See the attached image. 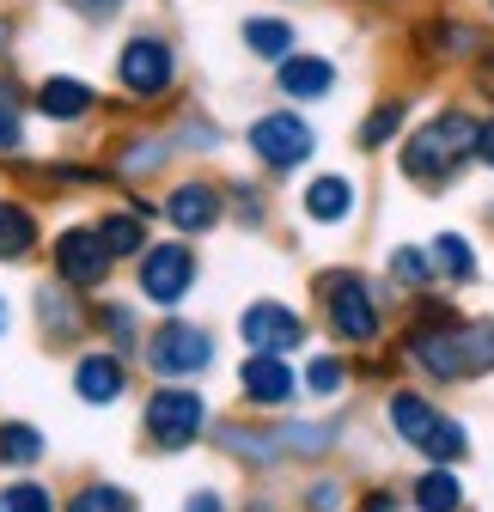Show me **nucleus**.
Instances as JSON below:
<instances>
[{"label": "nucleus", "mask_w": 494, "mask_h": 512, "mask_svg": "<svg viewBox=\"0 0 494 512\" xmlns=\"http://www.w3.org/2000/svg\"><path fill=\"white\" fill-rule=\"evenodd\" d=\"M458 500H464V494H458V476H452L446 464L427 470V476L415 482V506H421V512H458Z\"/></svg>", "instance_id": "393cba45"}, {"label": "nucleus", "mask_w": 494, "mask_h": 512, "mask_svg": "<svg viewBox=\"0 0 494 512\" xmlns=\"http://www.w3.org/2000/svg\"><path fill=\"white\" fill-rule=\"evenodd\" d=\"M68 13H80L86 25H110L116 13H129V0H61Z\"/></svg>", "instance_id": "2f4dec72"}, {"label": "nucleus", "mask_w": 494, "mask_h": 512, "mask_svg": "<svg viewBox=\"0 0 494 512\" xmlns=\"http://www.w3.org/2000/svg\"><path fill=\"white\" fill-rule=\"evenodd\" d=\"M275 86H281L287 104H324V98L336 92V61H330V55L293 49L287 61H275Z\"/></svg>", "instance_id": "9b49d317"}, {"label": "nucleus", "mask_w": 494, "mask_h": 512, "mask_svg": "<svg viewBox=\"0 0 494 512\" xmlns=\"http://www.w3.org/2000/svg\"><path fill=\"white\" fill-rule=\"evenodd\" d=\"M415 49L427 61H482L488 55V31L470 25V19H458V13H440V19H427L415 31Z\"/></svg>", "instance_id": "1a4fd4ad"}, {"label": "nucleus", "mask_w": 494, "mask_h": 512, "mask_svg": "<svg viewBox=\"0 0 494 512\" xmlns=\"http://www.w3.org/2000/svg\"><path fill=\"white\" fill-rule=\"evenodd\" d=\"M391 421H397V433L415 445V452H427L434 464H458L464 452H470V433L458 427V421H446L427 397H415V391H397L391 397Z\"/></svg>", "instance_id": "20e7f679"}, {"label": "nucleus", "mask_w": 494, "mask_h": 512, "mask_svg": "<svg viewBox=\"0 0 494 512\" xmlns=\"http://www.w3.org/2000/svg\"><path fill=\"white\" fill-rule=\"evenodd\" d=\"M470 153H476V116L464 104H446V110H434L427 122H415L409 135H403L397 165H403L409 183L440 189V183H452L470 165Z\"/></svg>", "instance_id": "f257e3e1"}, {"label": "nucleus", "mask_w": 494, "mask_h": 512, "mask_svg": "<svg viewBox=\"0 0 494 512\" xmlns=\"http://www.w3.org/2000/svg\"><path fill=\"white\" fill-rule=\"evenodd\" d=\"M244 342H251L257 354H287V348H299V317L287 311V305H251V311H244Z\"/></svg>", "instance_id": "4468645a"}, {"label": "nucleus", "mask_w": 494, "mask_h": 512, "mask_svg": "<svg viewBox=\"0 0 494 512\" xmlns=\"http://www.w3.org/2000/svg\"><path fill=\"white\" fill-rule=\"evenodd\" d=\"M0 330H7V305H0Z\"/></svg>", "instance_id": "79ce46f5"}, {"label": "nucleus", "mask_w": 494, "mask_h": 512, "mask_svg": "<svg viewBox=\"0 0 494 512\" xmlns=\"http://www.w3.org/2000/svg\"><path fill=\"white\" fill-rule=\"evenodd\" d=\"M305 214L324 220V226L348 220V214H354V183H348V177H336V171L312 177V183H305Z\"/></svg>", "instance_id": "aec40b11"}, {"label": "nucleus", "mask_w": 494, "mask_h": 512, "mask_svg": "<svg viewBox=\"0 0 494 512\" xmlns=\"http://www.w3.org/2000/svg\"><path fill=\"white\" fill-rule=\"evenodd\" d=\"M110 263H116V256L104 250L98 226H68V232L55 238V269H61L68 287H98L110 275Z\"/></svg>", "instance_id": "6e6552de"}, {"label": "nucleus", "mask_w": 494, "mask_h": 512, "mask_svg": "<svg viewBox=\"0 0 494 512\" xmlns=\"http://www.w3.org/2000/svg\"><path fill=\"white\" fill-rule=\"evenodd\" d=\"M0 512H49V488H37V482L0 488Z\"/></svg>", "instance_id": "7c9ffc66"}, {"label": "nucleus", "mask_w": 494, "mask_h": 512, "mask_svg": "<svg viewBox=\"0 0 494 512\" xmlns=\"http://www.w3.org/2000/svg\"><path fill=\"white\" fill-rule=\"evenodd\" d=\"M25 110H31V92L13 74H0V153L25 147Z\"/></svg>", "instance_id": "412c9836"}, {"label": "nucleus", "mask_w": 494, "mask_h": 512, "mask_svg": "<svg viewBox=\"0 0 494 512\" xmlns=\"http://www.w3.org/2000/svg\"><path fill=\"white\" fill-rule=\"evenodd\" d=\"M31 110L43 122H86L98 110V92L80 80V74H43L37 92H31Z\"/></svg>", "instance_id": "f8f14e48"}, {"label": "nucleus", "mask_w": 494, "mask_h": 512, "mask_svg": "<svg viewBox=\"0 0 494 512\" xmlns=\"http://www.w3.org/2000/svg\"><path fill=\"white\" fill-rule=\"evenodd\" d=\"M177 80H183V68H177L171 37L135 31L129 43L116 49V86H122V98H135V104H165V98L177 92Z\"/></svg>", "instance_id": "f03ea898"}, {"label": "nucleus", "mask_w": 494, "mask_h": 512, "mask_svg": "<svg viewBox=\"0 0 494 512\" xmlns=\"http://www.w3.org/2000/svg\"><path fill=\"white\" fill-rule=\"evenodd\" d=\"M104 330H110L116 342H135V317H129V305H110V311H104Z\"/></svg>", "instance_id": "f704fd0d"}, {"label": "nucleus", "mask_w": 494, "mask_h": 512, "mask_svg": "<svg viewBox=\"0 0 494 512\" xmlns=\"http://www.w3.org/2000/svg\"><path fill=\"white\" fill-rule=\"evenodd\" d=\"M336 500H342V488H336V482H318V488H312V506H318V512H330Z\"/></svg>", "instance_id": "4c0bfd02"}, {"label": "nucleus", "mask_w": 494, "mask_h": 512, "mask_svg": "<svg viewBox=\"0 0 494 512\" xmlns=\"http://www.w3.org/2000/svg\"><path fill=\"white\" fill-rule=\"evenodd\" d=\"M98 238H104L110 256H141V250H147V232H141L135 214H104V220H98Z\"/></svg>", "instance_id": "b1692460"}, {"label": "nucleus", "mask_w": 494, "mask_h": 512, "mask_svg": "<svg viewBox=\"0 0 494 512\" xmlns=\"http://www.w3.org/2000/svg\"><path fill=\"white\" fill-rule=\"evenodd\" d=\"M13 37H19V31H13V19H7V13H0V55H7V49H13Z\"/></svg>", "instance_id": "ea45409f"}, {"label": "nucleus", "mask_w": 494, "mask_h": 512, "mask_svg": "<svg viewBox=\"0 0 494 512\" xmlns=\"http://www.w3.org/2000/svg\"><path fill=\"white\" fill-rule=\"evenodd\" d=\"M434 263H440L446 275L470 281V275H476V250H470V238H458V232H440V238H434Z\"/></svg>", "instance_id": "bb28decb"}, {"label": "nucleus", "mask_w": 494, "mask_h": 512, "mask_svg": "<svg viewBox=\"0 0 494 512\" xmlns=\"http://www.w3.org/2000/svg\"><path fill=\"white\" fill-rule=\"evenodd\" d=\"M403 122H409V98L391 92V98H379L373 110H366V122L354 128V141H360L366 153H379V147H391V141L403 135Z\"/></svg>", "instance_id": "6ab92c4d"}, {"label": "nucleus", "mask_w": 494, "mask_h": 512, "mask_svg": "<svg viewBox=\"0 0 494 512\" xmlns=\"http://www.w3.org/2000/svg\"><path fill=\"white\" fill-rule=\"evenodd\" d=\"M190 287H196V256L183 250V244H153V250H141V293H147L153 305H177Z\"/></svg>", "instance_id": "0eeeda50"}, {"label": "nucleus", "mask_w": 494, "mask_h": 512, "mask_svg": "<svg viewBox=\"0 0 494 512\" xmlns=\"http://www.w3.org/2000/svg\"><path fill=\"white\" fill-rule=\"evenodd\" d=\"M366 512H391V494H373V500H366Z\"/></svg>", "instance_id": "a19ab883"}, {"label": "nucleus", "mask_w": 494, "mask_h": 512, "mask_svg": "<svg viewBox=\"0 0 494 512\" xmlns=\"http://www.w3.org/2000/svg\"><path fill=\"white\" fill-rule=\"evenodd\" d=\"M122 384H129V372H122L116 354H86V360L74 366V391H80L86 403H116Z\"/></svg>", "instance_id": "a211bd4d"}, {"label": "nucleus", "mask_w": 494, "mask_h": 512, "mask_svg": "<svg viewBox=\"0 0 494 512\" xmlns=\"http://www.w3.org/2000/svg\"><path fill=\"white\" fill-rule=\"evenodd\" d=\"M488 19H494V0H488Z\"/></svg>", "instance_id": "37998d69"}, {"label": "nucleus", "mask_w": 494, "mask_h": 512, "mask_svg": "<svg viewBox=\"0 0 494 512\" xmlns=\"http://www.w3.org/2000/svg\"><path fill=\"white\" fill-rule=\"evenodd\" d=\"M37 244V220L25 202H0V263H19Z\"/></svg>", "instance_id": "4be33fe9"}, {"label": "nucleus", "mask_w": 494, "mask_h": 512, "mask_svg": "<svg viewBox=\"0 0 494 512\" xmlns=\"http://www.w3.org/2000/svg\"><path fill=\"white\" fill-rule=\"evenodd\" d=\"M324 305H330V324L342 342H373L379 336V305H373V287H366L354 269L330 275L324 281Z\"/></svg>", "instance_id": "39448f33"}, {"label": "nucleus", "mask_w": 494, "mask_h": 512, "mask_svg": "<svg viewBox=\"0 0 494 512\" xmlns=\"http://www.w3.org/2000/svg\"><path fill=\"white\" fill-rule=\"evenodd\" d=\"M43 458V433L37 427H25V421H7L0 427V464L7 470H25V464H37Z\"/></svg>", "instance_id": "5701e85b"}, {"label": "nucleus", "mask_w": 494, "mask_h": 512, "mask_svg": "<svg viewBox=\"0 0 494 512\" xmlns=\"http://www.w3.org/2000/svg\"><path fill=\"white\" fill-rule=\"evenodd\" d=\"M305 384H312L318 397H336V391H342V360H330V354H324V360H312V372H305Z\"/></svg>", "instance_id": "473e14b6"}, {"label": "nucleus", "mask_w": 494, "mask_h": 512, "mask_svg": "<svg viewBox=\"0 0 494 512\" xmlns=\"http://www.w3.org/2000/svg\"><path fill=\"white\" fill-rule=\"evenodd\" d=\"M409 354H415L427 372H434V378H458V372H470V360H464V324H434V330H415Z\"/></svg>", "instance_id": "2eb2a0df"}, {"label": "nucleus", "mask_w": 494, "mask_h": 512, "mask_svg": "<svg viewBox=\"0 0 494 512\" xmlns=\"http://www.w3.org/2000/svg\"><path fill=\"white\" fill-rule=\"evenodd\" d=\"M202 421H208V409H202L196 391H159V397L147 403V433L165 445V452L190 445V439L202 433Z\"/></svg>", "instance_id": "9d476101"}, {"label": "nucleus", "mask_w": 494, "mask_h": 512, "mask_svg": "<svg viewBox=\"0 0 494 512\" xmlns=\"http://www.w3.org/2000/svg\"><path fill=\"white\" fill-rule=\"evenodd\" d=\"M238 37H244V49H251L257 61H269V68L299 49V25H293V19H281V13H251V19L238 25Z\"/></svg>", "instance_id": "dca6fc26"}, {"label": "nucleus", "mask_w": 494, "mask_h": 512, "mask_svg": "<svg viewBox=\"0 0 494 512\" xmlns=\"http://www.w3.org/2000/svg\"><path fill=\"white\" fill-rule=\"evenodd\" d=\"M482 171H494V116H476V153H470Z\"/></svg>", "instance_id": "72a5a7b5"}, {"label": "nucleus", "mask_w": 494, "mask_h": 512, "mask_svg": "<svg viewBox=\"0 0 494 512\" xmlns=\"http://www.w3.org/2000/svg\"><path fill=\"white\" fill-rule=\"evenodd\" d=\"M147 360L159 378H190V372H208L214 366V336L183 324V317H171V324L147 342Z\"/></svg>", "instance_id": "423d86ee"}, {"label": "nucleus", "mask_w": 494, "mask_h": 512, "mask_svg": "<svg viewBox=\"0 0 494 512\" xmlns=\"http://www.w3.org/2000/svg\"><path fill=\"white\" fill-rule=\"evenodd\" d=\"M391 269H397V281H403V287H427V281H434V250L403 244V250L391 256Z\"/></svg>", "instance_id": "c85d7f7f"}, {"label": "nucleus", "mask_w": 494, "mask_h": 512, "mask_svg": "<svg viewBox=\"0 0 494 512\" xmlns=\"http://www.w3.org/2000/svg\"><path fill=\"white\" fill-rule=\"evenodd\" d=\"M171 159V141H159V135H141V141H129V147H122V177H147V171H159Z\"/></svg>", "instance_id": "a878e982"}, {"label": "nucleus", "mask_w": 494, "mask_h": 512, "mask_svg": "<svg viewBox=\"0 0 494 512\" xmlns=\"http://www.w3.org/2000/svg\"><path fill=\"white\" fill-rule=\"evenodd\" d=\"M244 147L257 153V165H263V171H275V177H281V171H299L305 159L318 153V128L305 122L293 104H287V110H263L251 128H244Z\"/></svg>", "instance_id": "7ed1b4c3"}, {"label": "nucleus", "mask_w": 494, "mask_h": 512, "mask_svg": "<svg viewBox=\"0 0 494 512\" xmlns=\"http://www.w3.org/2000/svg\"><path fill=\"white\" fill-rule=\"evenodd\" d=\"M43 311H49V324H55V330H74V311H68V299H55V287L43 293Z\"/></svg>", "instance_id": "e433bc0d"}, {"label": "nucleus", "mask_w": 494, "mask_h": 512, "mask_svg": "<svg viewBox=\"0 0 494 512\" xmlns=\"http://www.w3.org/2000/svg\"><path fill=\"white\" fill-rule=\"evenodd\" d=\"M220 208H226V196H220L208 177H190V183H177L171 196H165V220L177 232H208L220 220Z\"/></svg>", "instance_id": "ddd939ff"}, {"label": "nucleus", "mask_w": 494, "mask_h": 512, "mask_svg": "<svg viewBox=\"0 0 494 512\" xmlns=\"http://www.w3.org/2000/svg\"><path fill=\"white\" fill-rule=\"evenodd\" d=\"M190 512H220V494H190Z\"/></svg>", "instance_id": "58836bf2"}, {"label": "nucleus", "mask_w": 494, "mask_h": 512, "mask_svg": "<svg viewBox=\"0 0 494 512\" xmlns=\"http://www.w3.org/2000/svg\"><path fill=\"white\" fill-rule=\"evenodd\" d=\"M177 141L183 147H220V128L214 122H190V128H177Z\"/></svg>", "instance_id": "c9c22d12"}, {"label": "nucleus", "mask_w": 494, "mask_h": 512, "mask_svg": "<svg viewBox=\"0 0 494 512\" xmlns=\"http://www.w3.org/2000/svg\"><path fill=\"white\" fill-rule=\"evenodd\" d=\"M238 378H244V397L263 403V409H281L293 397V372L281 366V354H251Z\"/></svg>", "instance_id": "f3484780"}, {"label": "nucleus", "mask_w": 494, "mask_h": 512, "mask_svg": "<svg viewBox=\"0 0 494 512\" xmlns=\"http://www.w3.org/2000/svg\"><path fill=\"white\" fill-rule=\"evenodd\" d=\"M464 360H470V372L494 366V324H464Z\"/></svg>", "instance_id": "c756f323"}, {"label": "nucleus", "mask_w": 494, "mask_h": 512, "mask_svg": "<svg viewBox=\"0 0 494 512\" xmlns=\"http://www.w3.org/2000/svg\"><path fill=\"white\" fill-rule=\"evenodd\" d=\"M68 512H135V500L122 488H110V482H92V488H80L68 500Z\"/></svg>", "instance_id": "cd10ccee"}]
</instances>
